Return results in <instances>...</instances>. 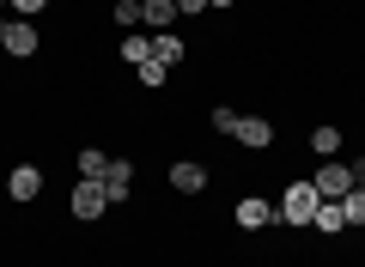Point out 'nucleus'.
Segmentation results:
<instances>
[{
    "label": "nucleus",
    "mask_w": 365,
    "mask_h": 267,
    "mask_svg": "<svg viewBox=\"0 0 365 267\" xmlns=\"http://www.w3.org/2000/svg\"><path fill=\"white\" fill-rule=\"evenodd\" d=\"M317 201H323V194H317L311 182H292V189L280 194V219H287V225H311V213H317Z\"/></svg>",
    "instance_id": "obj_1"
},
{
    "label": "nucleus",
    "mask_w": 365,
    "mask_h": 267,
    "mask_svg": "<svg viewBox=\"0 0 365 267\" xmlns=\"http://www.w3.org/2000/svg\"><path fill=\"white\" fill-rule=\"evenodd\" d=\"M311 189L323 194V201H341V194L353 189V164H341V158H323V170L311 177Z\"/></svg>",
    "instance_id": "obj_2"
},
{
    "label": "nucleus",
    "mask_w": 365,
    "mask_h": 267,
    "mask_svg": "<svg viewBox=\"0 0 365 267\" xmlns=\"http://www.w3.org/2000/svg\"><path fill=\"white\" fill-rule=\"evenodd\" d=\"M104 206H110V201H104V182H91V177L73 182V219H86V225H91Z\"/></svg>",
    "instance_id": "obj_3"
},
{
    "label": "nucleus",
    "mask_w": 365,
    "mask_h": 267,
    "mask_svg": "<svg viewBox=\"0 0 365 267\" xmlns=\"http://www.w3.org/2000/svg\"><path fill=\"white\" fill-rule=\"evenodd\" d=\"M98 182H104V201H128V189H134V164H128V158H110Z\"/></svg>",
    "instance_id": "obj_4"
},
{
    "label": "nucleus",
    "mask_w": 365,
    "mask_h": 267,
    "mask_svg": "<svg viewBox=\"0 0 365 267\" xmlns=\"http://www.w3.org/2000/svg\"><path fill=\"white\" fill-rule=\"evenodd\" d=\"M6 55H37V25H31V19H13L6 13Z\"/></svg>",
    "instance_id": "obj_5"
},
{
    "label": "nucleus",
    "mask_w": 365,
    "mask_h": 267,
    "mask_svg": "<svg viewBox=\"0 0 365 267\" xmlns=\"http://www.w3.org/2000/svg\"><path fill=\"white\" fill-rule=\"evenodd\" d=\"M170 189L201 194V189H207V164H195V158H177V164H170Z\"/></svg>",
    "instance_id": "obj_6"
},
{
    "label": "nucleus",
    "mask_w": 365,
    "mask_h": 267,
    "mask_svg": "<svg viewBox=\"0 0 365 267\" xmlns=\"http://www.w3.org/2000/svg\"><path fill=\"white\" fill-rule=\"evenodd\" d=\"M6 194H13V201H37V194H43V170L37 164H19L13 177H6Z\"/></svg>",
    "instance_id": "obj_7"
},
{
    "label": "nucleus",
    "mask_w": 365,
    "mask_h": 267,
    "mask_svg": "<svg viewBox=\"0 0 365 267\" xmlns=\"http://www.w3.org/2000/svg\"><path fill=\"white\" fill-rule=\"evenodd\" d=\"M232 140H244V146H250V152H262V146H268V140H274V127H268V122H262V115H237V134H232Z\"/></svg>",
    "instance_id": "obj_8"
},
{
    "label": "nucleus",
    "mask_w": 365,
    "mask_h": 267,
    "mask_svg": "<svg viewBox=\"0 0 365 267\" xmlns=\"http://www.w3.org/2000/svg\"><path fill=\"white\" fill-rule=\"evenodd\" d=\"M237 225H244V231H262V225H274V206L262 201V194H250V201H237Z\"/></svg>",
    "instance_id": "obj_9"
},
{
    "label": "nucleus",
    "mask_w": 365,
    "mask_h": 267,
    "mask_svg": "<svg viewBox=\"0 0 365 267\" xmlns=\"http://www.w3.org/2000/svg\"><path fill=\"white\" fill-rule=\"evenodd\" d=\"M311 231H347V213H341V201H317V213H311Z\"/></svg>",
    "instance_id": "obj_10"
},
{
    "label": "nucleus",
    "mask_w": 365,
    "mask_h": 267,
    "mask_svg": "<svg viewBox=\"0 0 365 267\" xmlns=\"http://www.w3.org/2000/svg\"><path fill=\"white\" fill-rule=\"evenodd\" d=\"M170 19H177V0H140V25H158V31H165Z\"/></svg>",
    "instance_id": "obj_11"
},
{
    "label": "nucleus",
    "mask_w": 365,
    "mask_h": 267,
    "mask_svg": "<svg viewBox=\"0 0 365 267\" xmlns=\"http://www.w3.org/2000/svg\"><path fill=\"white\" fill-rule=\"evenodd\" d=\"M122 61H128V67L153 61V37H122Z\"/></svg>",
    "instance_id": "obj_12"
},
{
    "label": "nucleus",
    "mask_w": 365,
    "mask_h": 267,
    "mask_svg": "<svg viewBox=\"0 0 365 267\" xmlns=\"http://www.w3.org/2000/svg\"><path fill=\"white\" fill-rule=\"evenodd\" d=\"M153 61L177 67V61H182V37H153Z\"/></svg>",
    "instance_id": "obj_13"
},
{
    "label": "nucleus",
    "mask_w": 365,
    "mask_h": 267,
    "mask_svg": "<svg viewBox=\"0 0 365 267\" xmlns=\"http://www.w3.org/2000/svg\"><path fill=\"white\" fill-rule=\"evenodd\" d=\"M104 164H110V152H98V146H86V152H79V177H104Z\"/></svg>",
    "instance_id": "obj_14"
},
{
    "label": "nucleus",
    "mask_w": 365,
    "mask_h": 267,
    "mask_svg": "<svg viewBox=\"0 0 365 267\" xmlns=\"http://www.w3.org/2000/svg\"><path fill=\"white\" fill-rule=\"evenodd\" d=\"M311 152L317 158H335L341 152V134H335V127H317V134H311Z\"/></svg>",
    "instance_id": "obj_15"
},
{
    "label": "nucleus",
    "mask_w": 365,
    "mask_h": 267,
    "mask_svg": "<svg viewBox=\"0 0 365 267\" xmlns=\"http://www.w3.org/2000/svg\"><path fill=\"white\" fill-rule=\"evenodd\" d=\"M341 213H347V225H365V189H347V194H341Z\"/></svg>",
    "instance_id": "obj_16"
},
{
    "label": "nucleus",
    "mask_w": 365,
    "mask_h": 267,
    "mask_svg": "<svg viewBox=\"0 0 365 267\" xmlns=\"http://www.w3.org/2000/svg\"><path fill=\"white\" fill-rule=\"evenodd\" d=\"M165 73H170L165 61H140V85H165Z\"/></svg>",
    "instance_id": "obj_17"
},
{
    "label": "nucleus",
    "mask_w": 365,
    "mask_h": 267,
    "mask_svg": "<svg viewBox=\"0 0 365 267\" xmlns=\"http://www.w3.org/2000/svg\"><path fill=\"white\" fill-rule=\"evenodd\" d=\"M43 6H49V0H13V6H6V13H13V19H37Z\"/></svg>",
    "instance_id": "obj_18"
},
{
    "label": "nucleus",
    "mask_w": 365,
    "mask_h": 267,
    "mask_svg": "<svg viewBox=\"0 0 365 267\" xmlns=\"http://www.w3.org/2000/svg\"><path fill=\"white\" fill-rule=\"evenodd\" d=\"M213 127L220 134H237V110H213Z\"/></svg>",
    "instance_id": "obj_19"
},
{
    "label": "nucleus",
    "mask_w": 365,
    "mask_h": 267,
    "mask_svg": "<svg viewBox=\"0 0 365 267\" xmlns=\"http://www.w3.org/2000/svg\"><path fill=\"white\" fill-rule=\"evenodd\" d=\"M177 13H182V19H195V13H207V0H177Z\"/></svg>",
    "instance_id": "obj_20"
},
{
    "label": "nucleus",
    "mask_w": 365,
    "mask_h": 267,
    "mask_svg": "<svg viewBox=\"0 0 365 267\" xmlns=\"http://www.w3.org/2000/svg\"><path fill=\"white\" fill-rule=\"evenodd\" d=\"M353 189H365V158H353Z\"/></svg>",
    "instance_id": "obj_21"
},
{
    "label": "nucleus",
    "mask_w": 365,
    "mask_h": 267,
    "mask_svg": "<svg viewBox=\"0 0 365 267\" xmlns=\"http://www.w3.org/2000/svg\"><path fill=\"white\" fill-rule=\"evenodd\" d=\"M207 6H232V0H207Z\"/></svg>",
    "instance_id": "obj_22"
},
{
    "label": "nucleus",
    "mask_w": 365,
    "mask_h": 267,
    "mask_svg": "<svg viewBox=\"0 0 365 267\" xmlns=\"http://www.w3.org/2000/svg\"><path fill=\"white\" fill-rule=\"evenodd\" d=\"M6 6H13V0H0V13H6Z\"/></svg>",
    "instance_id": "obj_23"
}]
</instances>
